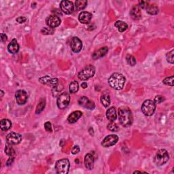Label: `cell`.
I'll return each mask as SVG.
<instances>
[{
    "instance_id": "cell-1",
    "label": "cell",
    "mask_w": 174,
    "mask_h": 174,
    "mask_svg": "<svg viewBox=\"0 0 174 174\" xmlns=\"http://www.w3.org/2000/svg\"><path fill=\"white\" fill-rule=\"evenodd\" d=\"M118 118L120 125L124 127H129L133 123V115L130 109L127 107L123 106L118 109Z\"/></svg>"
},
{
    "instance_id": "cell-2",
    "label": "cell",
    "mask_w": 174,
    "mask_h": 174,
    "mask_svg": "<svg viewBox=\"0 0 174 174\" xmlns=\"http://www.w3.org/2000/svg\"><path fill=\"white\" fill-rule=\"evenodd\" d=\"M126 79L123 74L114 73L112 74L108 79V83L112 88L117 90H122L125 86Z\"/></svg>"
},
{
    "instance_id": "cell-3",
    "label": "cell",
    "mask_w": 174,
    "mask_h": 174,
    "mask_svg": "<svg viewBox=\"0 0 174 174\" xmlns=\"http://www.w3.org/2000/svg\"><path fill=\"white\" fill-rule=\"evenodd\" d=\"M169 154L165 149H161L156 152V155L154 158V163L158 166H162L169 161Z\"/></svg>"
},
{
    "instance_id": "cell-4",
    "label": "cell",
    "mask_w": 174,
    "mask_h": 174,
    "mask_svg": "<svg viewBox=\"0 0 174 174\" xmlns=\"http://www.w3.org/2000/svg\"><path fill=\"white\" fill-rule=\"evenodd\" d=\"M70 167V163L67 159L57 161L55 165V170L58 174H67Z\"/></svg>"
},
{
    "instance_id": "cell-5",
    "label": "cell",
    "mask_w": 174,
    "mask_h": 174,
    "mask_svg": "<svg viewBox=\"0 0 174 174\" xmlns=\"http://www.w3.org/2000/svg\"><path fill=\"white\" fill-rule=\"evenodd\" d=\"M95 68L94 66L89 65L84 67L81 71H80L78 77L80 80H87L95 76Z\"/></svg>"
},
{
    "instance_id": "cell-6",
    "label": "cell",
    "mask_w": 174,
    "mask_h": 174,
    "mask_svg": "<svg viewBox=\"0 0 174 174\" xmlns=\"http://www.w3.org/2000/svg\"><path fill=\"white\" fill-rule=\"evenodd\" d=\"M156 110V104L152 100H146L142 103V111L143 114L147 116V117H151L154 114Z\"/></svg>"
},
{
    "instance_id": "cell-7",
    "label": "cell",
    "mask_w": 174,
    "mask_h": 174,
    "mask_svg": "<svg viewBox=\"0 0 174 174\" xmlns=\"http://www.w3.org/2000/svg\"><path fill=\"white\" fill-rule=\"evenodd\" d=\"M70 102V96L67 92H63L58 96L57 100V107L60 110H64L67 107Z\"/></svg>"
},
{
    "instance_id": "cell-8",
    "label": "cell",
    "mask_w": 174,
    "mask_h": 174,
    "mask_svg": "<svg viewBox=\"0 0 174 174\" xmlns=\"http://www.w3.org/2000/svg\"><path fill=\"white\" fill-rule=\"evenodd\" d=\"M118 137L116 135H109L102 140L101 146L105 148H109L114 146L118 142Z\"/></svg>"
},
{
    "instance_id": "cell-9",
    "label": "cell",
    "mask_w": 174,
    "mask_h": 174,
    "mask_svg": "<svg viewBox=\"0 0 174 174\" xmlns=\"http://www.w3.org/2000/svg\"><path fill=\"white\" fill-rule=\"evenodd\" d=\"M21 140L22 135L18 133L11 132L6 136L7 143L11 145H17L21 142Z\"/></svg>"
},
{
    "instance_id": "cell-10",
    "label": "cell",
    "mask_w": 174,
    "mask_h": 174,
    "mask_svg": "<svg viewBox=\"0 0 174 174\" xmlns=\"http://www.w3.org/2000/svg\"><path fill=\"white\" fill-rule=\"evenodd\" d=\"M60 8L62 12H64L65 15H71L74 10L73 3L70 1H67V0H63L61 2Z\"/></svg>"
},
{
    "instance_id": "cell-11",
    "label": "cell",
    "mask_w": 174,
    "mask_h": 174,
    "mask_svg": "<svg viewBox=\"0 0 174 174\" xmlns=\"http://www.w3.org/2000/svg\"><path fill=\"white\" fill-rule=\"evenodd\" d=\"M39 82L40 83H42L43 84L48 85V86L51 87L52 88H54V87H56L57 85L59 84V80L56 78H51V77L48 76H46L42 77V78H39Z\"/></svg>"
},
{
    "instance_id": "cell-12",
    "label": "cell",
    "mask_w": 174,
    "mask_h": 174,
    "mask_svg": "<svg viewBox=\"0 0 174 174\" xmlns=\"http://www.w3.org/2000/svg\"><path fill=\"white\" fill-rule=\"evenodd\" d=\"M61 21L59 16L56 15H51L46 19V23L51 28L54 29L60 25Z\"/></svg>"
},
{
    "instance_id": "cell-13",
    "label": "cell",
    "mask_w": 174,
    "mask_h": 174,
    "mask_svg": "<svg viewBox=\"0 0 174 174\" xmlns=\"http://www.w3.org/2000/svg\"><path fill=\"white\" fill-rule=\"evenodd\" d=\"M16 101L18 105H24L26 103L28 96L26 91L24 90H18L15 93Z\"/></svg>"
},
{
    "instance_id": "cell-14",
    "label": "cell",
    "mask_w": 174,
    "mask_h": 174,
    "mask_svg": "<svg viewBox=\"0 0 174 174\" xmlns=\"http://www.w3.org/2000/svg\"><path fill=\"white\" fill-rule=\"evenodd\" d=\"M71 49L74 52H79L82 48V42L78 37H74L70 42Z\"/></svg>"
},
{
    "instance_id": "cell-15",
    "label": "cell",
    "mask_w": 174,
    "mask_h": 174,
    "mask_svg": "<svg viewBox=\"0 0 174 174\" xmlns=\"http://www.w3.org/2000/svg\"><path fill=\"white\" fill-rule=\"evenodd\" d=\"M78 103L80 106L85 107V108L93 110L95 108V103L94 102L90 101L87 97H81L78 100Z\"/></svg>"
},
{
    "instance_id": "cell-16",
    "label": "cell",
    "mask_w": 174,
    "mask_h": 174,
    "mask_svg": "<svg viewBox=\"0 0 174 174\" xmlns=\"http://www.w3.org/2000/svg\"><path fill=\"white\" fill-rule=\"evenodd\" d=\"M92 14L88 12H82L78 16V20L82 24H88L92 18Z\"/></svg>"
},
{
    "instance_id": "cell-17",
    "label": "cell",
    "mask_w": 174,
    "mask_h": 174,
    "mask_svg": "<svg viewBox=\"0 0 174 174\" xmlns=\"http://www.w3.org/2000/svg\"><path fill=\"white\" fill-rule=\"evenodd\" d=\"M94 156L90 153L87 154L84 156V165L87 169L91 170L94 167Z\"/></svg>"
},
{
    "instance_id": "cell-18",
    "label": "cell",
    "mask_w": 174,
    "mask_h": 174,
    "mask_svg": "<svg viewBox=\"0 0 174 174\" xmlns=\"http://www.w3.org/2000/svg\"><path fill=\"white\" fill-rule=\"evenodd\" d=\"M19 45L16 39H13L8 45V51L11 54L17 53L19 51Z\"/></svg>"
},
{
    "instance_id": "cell-19",
    "label": "cell",
    "mask_w": 174,
    "mask_h": 174,
    "mask_svg": "<svg viewBox=\"0 0 174 174\" xmlns=\"http://www.w3.org/2000/svg\"><path fill=\"white\" fill-rule=\"evenodd\" d=\"M130 15L131 18L134 20H139L142 18V11L141 8L138 5H135L131 10Z\"/></svg>"
},
{
    "instance_id": "cell-20",
    "label": "cell",
    "mask_w": 174,
    "mask_h": 174,
    "mask_svg": "<svg viewBox=\"0 0 174 174\" xmlns=\"http://www.w3.org/2000/svg\"><path fill=\"white\" fill-rule=\"evenodd\" d=\"M82 116V112L80 111H74L69 115L67 117V121L71 124L76 123Z\"/></svg>"
},
{
    "instance_id": "cell-21",
    "label": "cell",
    "mask_w": 174,
    "mask_h": 174,
    "mask_svg": "<svg viewBox=\"0 0 174 174\" xmlns=\"http://www.w3.org/2000/svg\"><path fill=\"white\" fill-rule=\"evenodd\" d=\"M106 117L111 122H114L117 120V110L114 107H111L106 111Z\"/></svg>"
},
{
    "instance_id": "cell-22",
    "label": "cell",
    "mask_w": 174,
    "mask_h": 174,
    "mask_svg": "<svg viewBox=\"0 0 174 174\" xmlns=\"http://www.w3.org/2000/svg\"><path fill=\"white\" fill-rule=\"evenodd\" d=\"M107 52H108V48L107 47H102V48L98 49L93 54V58L94 59H97L99 58H101L106 55Z\"/></svg>"
},
{
    "instance_id": "cell-23",
    "label": "cell",
    "mask_w": 174,
    "mask_h": 174,
    "mask_svg": "<svg viewBox=\"0 0 174 174\" xmlns=\"http://www.w3.org/2000/svg\"><path fill=\"white\" fill-rule=\"evenodd\" d=\"M0 127L2 131H8L12 127V123L9 119H2L0 122Z\"/></svg>"
},
{
    "instance_id": "cell-24",
    "label": "cell",
    "mask_w": 174,
    "mask_h": 174,
    "mask_svg": "<svg viewBox=\"0 0 174 174\" xmlns=\"http://www.w3.org/2000/svg\"><path fill=\"white\" fill-rule=\"evenodd\" d=\"M101 102L103 106L105 107H109L111 103V100H110V96L109 94L107 93H103L102 94L101 96Z\"/></svg>"
},
{
    "instance_id": "cell-25",
    "label": "cell",
    "mask_w": 174,
    "mask_h": 174,
    "mask_svg": "<svg viewBox=\"0 0 174 174\" xmlns=\"http://www.w3.org/2000/svg\"><path fill=\"white\" fill-rule=\"evenodd\" d=\"M115 27H117V29L120 32H124L125 31L126 29L128 28V25L126 23H125L124 21H118L115 23L114 24Z\"/></svg>"
},
{
    "instance_id": "cell-26",
    "label": "cell",
    "mask_w": 174,
    "mask_h": 174,
    "mask_svg": "<svg viewBox=\"0 0 174 174\" xmlns=\"http://www.w3.org/2000/svg\"><path fill=\"white\" fill-rule=\"evenodd\" d=\"M146 12L150 15H156L159 13V8L155 5L148 4L146 8Z\"/></svg>"
},
{
    "instance_id": "cell-27",
    "label": "cell",
    "mask_w": 174,
    "mask_h": 174,
    "mask_svg": "<svg viewBox=\"0 0 174 174\" xmlns=\"http://www.w3.org/2000/svg\"><path fill=\"white\" fill-rule=\"evenodd\" d=\"M88 2L86 0H77L75 2V6L76 10H82L84 9L87 5Z\"/></svg>"
},
{
    "instance_id": "cell-28",
    "label": "cell",
    "mask_w": 174,
    "mask_h": 174,
    "mask_svg": "<svg viewBox=\"0 0 174 174\" xmlns=\"http://www.w3.org/2000/svg\"><path fill=\"white\" fill-rule=\"evenodd\" d=\"M12 145L9 144L7 143V144L5 146V153L9 156H15V150L12 148Z\"/></svg>"
},
{
    "instance_id": "cell-29",
    "label": "cell",
    "mask_w": 174,
    "mask_h": 174,
    "mask_svg": "<svg viewBox=\"0 0 174 174\" xmlns=\"http://www.w3.org/2000/svg\"><path fill=\"white\" fill-rule=\"evenodd\" d=\"M79 89V84L78 83V82L76 81H72L70 84V86H69V90L71 93H75L76 92H78V90Z\"/></svg>"
},
{
    "instance_id": "cell-30",
    "label": "cell",
    "mask_w": 174,
    "mask_h": 174,
    "mask_svg": "<svg viewBox=\"0 0 174 174\" xmlns=\"http://www.w3.org/2000/svg\"><path fill=\"white\" fill-rule=\"evenodd\" d=\"M45 106H46L45 99H40L39 103L38 104V106L36 107V110H35V113H36V114H40V113L42 112L44 110V107H45Z\"/></svg>"
},
{
    "instance_id": "cell-31",
    "label": "cell",
    "mask_w": 174,
    "mask_h": 174,
    "mask_svg": "<svg viewBox=\"0 0 174 174\" xmlns=\"http://www.w3.org/2000/svg\"><path fill=\"white\" fill-rule=\"evenodd\" d=\"M107 128L108 130L112 132H117L118 131V129H119V126H118L117 123L114 122H110L108 125H107Z\"/></svg>"
},
{
    "instance_id": "cell-32",
    "label": "cell",
    "mask_w": 174,
    "mask_h": 174,
    "mask_svg": "<svg viewBox=\"0 0 174 174\" xmlns=\"http://www.w3.org/2000/svg\"><path fill=\"white\" fill-rule=\"evenodd\" d=\"M63 85L59 84H59L57 85L56 87L52 88V95H53V97H57L58 95H59V93L63 90Z\"/></svg>"
},
{
    "instance_id": "cell-33",
    "label": "cell",
    "mask_w": 174,
    "mask_h": 174,
    "mask_svg": "<svg viewBox=\"0 0 174 174\" xmlns=\"http://www.w3.org/2000/svg\"><path fill=\"white\" fill-rule=\"evenodd\" d=\"M126 60L129 65L134 66L136 64V59H135V58L133 56H132L131 54H128L126 57Z\"/></svg>"
},
{
    "instance_id": "cell-34",
    "label": "cell",
    "mask_w": 174,
    "mask_h": 174,
    "mask_svg": "<svg viewBox=\"0 0 174 174\" xmlns=\"http://www.w3.org/2000/svg\"><path fill=\"white\" fill-rule=\"evenodd\" d=\"M163 83L168 85L170 87H173V76H172L170 77H167L163 80Z\"/></svg>"
},
{
    "instance_id": "cell-35",
    "label": "cell",
    "mask_w": 174,
    "mask_h": 174,
    "mask_svg": "<svg viewBox=\"0 0 174 174\" xmlns=\"http://www.w3.org/2000/svg\"><path fill=\"white\" fill-rule=\"evenodd\" d=\"M173 53H174V51L173 50L172 51H171L169 52H168L166 55V58H167V62L170 63L171 64H173L174 63V59H173Z\"/></svg>"
},
{
    "instance_id": "cell-36",
    "label": "cell",
    "mask_w": 174,
    "mask_h": 174,
    "mask_svg": "<svg viewBox=\"0 0 174 174\" xmlns=\"http://www.w3.org/2000/svg\"><path fill=\"white\" fill-rule=\"evenodd\" d=\"M54 31V29L51 28V27H44L41 31V32L44 35H52L53 34Z\"/></svg>"
},
{
    "instance_id": "cell-37",
    "label": "cell",
    "mask_w": 174,
    "mask_h": 174,
    "mask_svg": "<svg viewBox=\"0 0 174 174\" xmlns=\"http://www.w3.org/2000/svg\"><path fill=\"white\" fill-rule=\"evenodd\" d=\"M165 101V97L162 95H157L154 98V100L153 101L155 104H159L161 103L162 102H163Z\"/></svg>"
},
{
    "instance_id": "cell-38",
    "label": "cell",
    "mask_w": 174,
    "mask_h": 174,
    "mask_svg": "<svg viewBox=\"0 0 174 174\" xmlns=\"http://www.w3.org/2000/svg\"><path fill=\"white\" fill-rule=\"evenodd\" d=\"M44 129H45V130L47 132L51 133L52 131L51 123L50 122H46L45 123H44Z\"/></svg>"
},
{
    "instance_id": "cell-39",
    "label": "cell",
    "mask_w": 174,
    "mask_h": 174,
    "mask_svg": "<svg viewBox=\"0 0 174 174\" xmlns=\"http://www.w3.org/2000/svg\"><path fill=\"white\" fill-rule=\"evenodd\" d=\"M148 4H149L148 2H147L140 1L139 2V5H138V6H139L140 8H142V9H146V8L147 7V5Z\"/></svg>"
},
{
    "instance_id": "cell-40",
    "label": "cell",
    "mask_w": 174,
    "mask_h": 174,
    "mask_svg": "<svg viewBox=\"0 0 174 174\" xmlns=\"http://www.w3.org/2000/svg\"><path fill=\"white\" fill-rule=\"evenodd\" d=\"M79 152H80V148L78 146H74L72 148V150H71V153L73 154H78Z\"/></svg>"
},
{
    "instance_id": "cell-41",
    "label": "cell",
    "mask_w": 174,
    "mask_h": 174,
    "mask_svg": "<svg viewBox=\"0 0 174 174\" xmlns=\"http://www.w3.org/2000/svg\"><path fill=\"white\" fill-rule=\"evenodd\" d=\"M26 21L27 18L25 17H24V16H20V17L16 18V21H17L18 23H23Z\"/></svg>"
},
{
    "instance_id": "cell-42",
    "label": "cell",
    "mask_w": 174,
    "mask_h": 174,
    "mask_svg": "<svg viewBox=\"0 0 174 174\" xmlns=\"http://www.w3.org/2000/svg\"><path fill=\"white\" fill-rule=\"evenodd\" d=\"M8 40L7 35L5 34H1V40L3 43H5Z\"/></svg>"
},
{
    "instance_id": "cell-43",
    "label": "cell",
    "mask_w": 174,
    "mask_h": 174,
    "mask_svg": "<svg viewBox=\"0 0 174 174\" xmlns=\"http://www.w3.org/2000/svg\"><path fill=\"white\" fill-rule=\"evenodd\" d=\"M14 156H10V158H9V159L8 160V161H7V163H6V165L7 166H10V165H12V163H13V161H14Z\"/></svg>"
},
{
    "instance_id": "cell-44",
    "label": "cell",
    "mask_w": 174,
    "mask_h": 174,
    "mask_svg": "<svg viewBox=\"0 0 174 174\" xmlns=\"http://www.w3.org/2000/svg\"><path fill=\"white\" fill-rule=\"evenodd\" d=\"M81 87L83 88H86L88 87L87 83V82H82V84H81Z\"/></svg>"
},
{
    "instance_id": "cell-45",
    "label": "cell",
    "mask_w": 174,
    "mask_h": 174,
    "mask_svg": "<svg viewBox=\"0 0 174 174\" xmlns=\"http://www.w3.org/2000/svg\"><path fill=\"white\" fill-rule=\"evenodd\" d=\"M3 95H4V91L2 90V97L3 96Z\"/></svg>"
}]
</instances>
